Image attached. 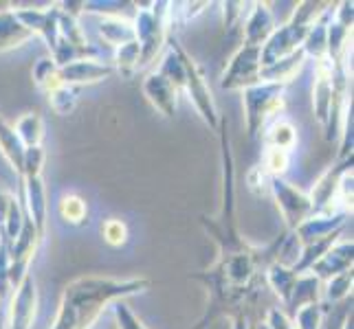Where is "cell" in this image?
Instances as JSON below:
<instances>
[{"label": "cell", "mask_w": 354, "mask_h": 329, "mask_svg": "<svg viewBox=\"0 0 354 329\" xmlns=\"http://www.w3.org/2000/svg\"><path fill=\"white\" fill-rule=\"evenodd\" d=\"M33 81L40 90L46 94L57 90L59 86H64L62 79H59V66L53 62L51 57H42L38 59V64L33 66Z\"/></svg>", "instance_id": "28"}, {"label": "cell", "mask_w": 354, "mask_h": 329, "mask_svg": "<svg viewBox=\"0 0 354 329\" xmlns=\"http://www.w3.org/2000/svg\"><path fill=\"white\" fill-rule=\"evenodd\" d=\"M352 169V156L341 161L339 165L330 167L328 172L315 182V187L310 189L308 198L313 206V215H337L346 213L339 204V182L344 178L346 172ZM348 215V213H346Z\"/></svg>", "instance_id": "8"}, {"label": "cell", "mask_w": 354, "mask_h": 329, "mask_svg": "<svg viewBox=\"0 0 354 329\" xmlns=\"http://www.w3.org/2000/svg\"><path fill=\"white\" fill-rule=\"evenodd\" d=\"M143 94L150 101V106L156 110L158 114H163L165 119H174L178 110V88L174 86L167 77H163L161 72L154 70L148 77L143 79Z\"/></svg>", "instance_id": "10"}, {"label": "cell", "mask_w": 354, "mask_h": 329, "mask_svg": "<svg viewBox=\"0 0 354 329\" xmlns=\"http://www.w3.org/2000/svg\"><path fill=\"white\" fill-rule=\"evenodd\" d=\"M346 213H337V215H310L306 222L299 224L295 228V235L299 239L301 246H308L313 241H319L328 235L337 233V230H344L346 222H348Z\"/></svg>", "instance_id": "15"}, {"label": "cell", "mask_w": 354, "mask_h": 329, "mask_svg": "<svg viewBox=\"0 0 354 329\" xmlns=\"http://www.w3.org/2000/svg\"><path fill=\"white\" fill-rule=\"evenodd\" d=\"M3 308H7V303H0V310H3Z\"/></svg>", "instance_id": "45"}, {"label": "cell", "mask_w": 354, "mask_h": 329, "mask_svg": "<svg viewBox=\"0 0 354 329\" xmlns=\"http://www.w3.org/2000/svg\"><path fill=\"white\" fill-rule=\"evenodd\" d=\"M139 57H141V48H139L137 40L117 46L115 62H113L115 72H119V75H124V77H132L134 72L139 70Z\"/></svg>", "instance_id": "29"}, {"label": "cell", "mask_w": 354, "mask_h": 329, "mask_svg": "<svg viewBox=\"0 0 354 329\" xmlns=\"http://www.w3.org/2000/svg\"><path fill=\"white\" fill-rule=\"evenodd\" d=\"M333 62L328 57L315 62V83H313V110L319 126L326 128L333 108Z\"/></svg>", "instance_id": "13"}, {"label": "cell", "mask_w": 354, "mask_h": 329, "mask_svg": "<svg viewBox=\"0 0 354 329\" xmlns=\"http://www.w3.org/2000/svg\"><path fill=\"white\" fill-rule=\"evenodd\" d=\"M304 62H306V53L301 51H295L290 53L288 57L279 59V62L271 64V66H262V72H260V81H268V83H282V86H286V83L290 79L297 77V72L301 70Z\"/></svg>", "instance_id": "19"}, {"label": "cell", "mask_w": 354, "mask_h": 329, "mask_svg": "<svg viewBox=\"0 0 354 329\" xmlns=\"http://www.w3.org/2000/svg\"><path fill=\"white\" fill-rule=\"evenodd\" d=\"M31 38L33 33L16 18L14 9L0 11V53L27 44Z\"/></svg>", "instance_id": "18"}, {"label": "cell", "mask_w": 354, "mask_h": 329, "mask_svg": "<svg viewBox=\"0 0 354 329\" xmlns=\"http://www.w3.org/2000/svg\"><path fill=\"white\" fill-rule=\"evenodd\" d=\"M223 14H225V29H234L236 24L244 18V11L249 5L244 3H223Z\"/></svg>", "instance_id": "37"}, {"label": "cell", "mask_w": 354, "mask_h": 329, "mask_svg": "<svg viewBox=\"0 0 354 329\" xmlns=\"http://www.w3.org/2000/svg\"><path fill=\"white\" fill-rule=\"evenodd\" d=\"M324 290H322V306L324 308H333V306H339V303H344L346 299L352 297V283H354V275L352 270H346L341 272L333 279H328L324 281Z\"/></svg>", "instance_id": "25"}, {"label": "cell", "mask_w": 354, "mask_h": 329, "mask_svg": "<svg viewBox=\"0 0 354 329\" xmlns=\"http://www.w3.org/2000/svg\"><path fill=\"white\" fill-rule=\"evenodd\" d=\"M113 312H115L117 329H145V325L137 319V314L130 310L126 301L113 303Z\"/></svg>", "instance_id": "35"}, {"label": "cell", "mask_w": 354, "mask_h": 329, "mask_svg": "<svg viewBox=\"0 0 354 329\" xmlns=\"http://www.w3.org/2000/svg\"><path fill=\"white\" fill-rule=\"evenodd\" d=\"M46 99H48V106H51V110H53L55 114L66 117L77 106V90L71 88V86H59L57 90L48 92Z\"/></svg>", "instance_id": "30"}, {"label": "cell", "mask_w": 354, "mask_h": 329, "mask_svg": "<svg viewBox=\"0 0 354 329\" xmlns=\"http://www.w3.org/2000/svg\"><path fill=\"white\" fill-rule=\"evenodd\" d=\"M264 323L271 327V329H295V325H292V321H290V316H286L279 308H271V310H268Z\"/></svg>", "instance_id": "38"}, {"label": "cell", "mask_w": 354, "mask_h": 329, "mask_svg": "<svg viewBox=\"0 0 354 329\" xmlns=\"http://www.w3.org/2000/svg\"><path fill=\"white\" fill-rule=\"evenodd\" d=\"M354 261V243L352 239H339L335 246L328 250L319 261H315L310 268V275H315L319 281H328L346 270H352Z\"/></svg>", "instance_id": "14"}, {"label": "cell", "mask_w": 354, "mask_h": 329, "mask_svg": "<svg viewBox=\"0 0 354 329\" xmlns=\"http://www.w3.org/2000/svg\"><path fill=\"white\" fill-rule=\"evenodd\" d=\"M102 237H104V241L108 243V246H113V248L124 246V243L128 241L126 222H124V219H119V217L106 219V222L102 224Z\"/></svg>", "instance_id": "33"}, {"label": "cell", "mask_w": 354, "mask_h": 329, "mask_svg": "<svg viewBox=\"0 0 354 329\" xmlns=\"http://www.w3.org/2000/svg\"><path fill=\"white\" fill-rule=\"evenodd\" d=\"M324 314H326V308L322 303H313V306H306L297 310L292 314V325L295 329H322V323H324Z\"/></svg>", "instance_id": "31"}, {"label": "cell", "mask_w": 354, "mask_h": 329, "mask_svg": "<svg viewBox=\"0 0 354 329\" xmlns=\"http://www.w3.org/2000/svg\"><path fill=\"white\" fill-rule=\"evenodd\" d=\"M275 29L273 11L266 3H253L247 20H244V44L262 46Z\"/></svg>", "instance_id": "16"}, {"label": "cell", "mask_w": 354, "mask_h": 329, "mask_svg": "<svg viewBox=\"0 0 354 329\" xmlns=\"http://www.w3.org/2000/svg\"><path fill=\"white\" fill-rule=\"evenodd\" d=\"M113 75H115L113 64H104L95 57L77 59V62H71L59 68V79H62L64 86H71V88L111 79Z\"/></svg>", "instance_id": "12"}, {"label": "cell", "mask_w": 354, "mask_h": 329, "mask_svg": "<svg viewBox=\"0 0 354 329\" xmlns=\"http://www.w3.org/2000/svg\"><path fill=\"white\" fill-rule=\"evenodd\" d=\"M260 48L262 46H249V44H242L238 48L234 57L229 59V64L221 77L223 90H244L260 81V72H262Z\"/></svg>", "instance_id": "7"}, {"label": "cell", "mask_w": 354, "mask_h": 329, "mask_svg": "<svg viewBox=\"0 0 354 329\" xmlns=\"http://www.w3.org/2000/svg\"><path fill=\"white\" fill-rule=\"evenodd\" d=\"M231 329H251V316L249 314H236L234 316V327Z\"/></svg>", "instance_id": "40"}, {"label": "cell", "mask_w": 354, "mask_h": 329, "mask_svg": "<svg viewBox=\"0 0 354 329\" xmlns=\"http://www.w3.org/2000/svg\"><path fill=\"white\" fill-rule=\"evenodd\" d=\"M0 329H7V308L0 310Z\"/></svg>", "instance_id": "41"}, {"label": "cell", "mask_w": 354, "mask_h": 329, "mask_svg": "<svg viewBox=\"0 0 354 329\" xmlns=\"http://www.w3.org/2000/svg\"><path fill=\"white\" fill-rule=\"evenodd\" d=\"M268 180H271V178H268L264 169L258 165V167H253L249 172L247 185H249V189L255 193V196H266V193H268Z\"/></svg>", "instance_id": "36"}, {"label": "cell", "mask_w": 354, "mask_h": 329, "mask_svg": "<svg viewBox=\"0 0 354 329\" xmlns=\"http://www.w3.org/2000/svg\"><path fill=\"white\" fill-rule=\"evenodd\" d=\"M14 193H9L7 189H3L0 187V226H3V222H5V217H7V211H9V206H11V202H14Z\"/></svg>", "instance_id": "39"}, {"label": "cell", "mask_w": 354, "mask_h": 329, "mask_svg": "<svg viewBox=\"0 0 354 329\" xmlns=\"http://www.w3.org/2000/svg\"><path fill=\"white\" fill-rule=\"evenodd\" d=\"M0 152L7 158L11 169H14L18 176H22V163H24V152H27V148H24L22 141L18 139V134L14 132V126H9L3 117H0Z\"/></svg>", "instance_id": "21"}, {"label": "cell", "mask_w": 354, "mask_h": 329, "mask_svg": "<svg viewBox=\"0 0 354 329\" xmlns=\"http://www.w3.org/2000/svg\"><path fill=\"white\" fill-rule=\"evenodd\" d=\"M167 42H169V48H172V51L178 55L180 64H183V72H185V79H183V90L187 92L192 106L196 108V112L205 121V126L209 128L212 132H218V128H221V117H218L214 94H212L209 83H207V79H205L203 68L194 62L192 55L185 51V48H183V44L178 42L176 35L169 33Z\"/></svg>", "instance_id": "3"}, {"label": "cell", "mask_w": 354, "mask_h": 329, "mask_svg": "<svg viewBox=\"0 0 354 329\" xmlns=\"http://www.w3.org/2000/svg\"><path fill=\"white\" fill-rule=\"evenodd\" d=\"M57 215L64 224L82 226L88 219V202L77 193H66L57 202Z\"/></svg>", "instance_id": "26"}, {"label": "cell", "mask_w": 354, "mask_h": 329, "mask_svg": "<svg viewBox=\"0 0 354 329\" xmlns=\"http://www.w3.org/2000/svg\"><path fill=\"white\" fill-rule=\"evenodd\" d=\"M341 329H354V323H352V312L346 316V321H344V325H341Z\"/></svg>", "instance_id": "42"}, {"label": "cell", "mask_w": 354, "mask_h": 329, "mask_svg": "<svg viewBox=\"0 0 354 329\" xmlns=\"http://www.w3.org/2000/svg\"><path fill=\"white\" fill-rule=\"evenodd\" d=\"M14 132L18 134V139L22 141L24 148H40L44 139V119L38 112H29L16 121Z\"/></svg>", "instance_id": "27"}, {"label": "cell", "mask_w": 354, "mask_h": 329, "mask_svg": "<svg viewBox=\"0 0 354 329\" xmlns=\"http://www.w3.org/2000/svg\"><path fill=\"white\" fill-rule=\"evenodd\" d=\"M7 9H11L9 3H0V11H7Z\"/></svg>", "instance_id": "44"}, {"label": "cell", "mask_w": 354, "mask_h": 329, "mask_svg": "<svg viewBox=\"0 0 354 329\" xmlns=\"http://www.w3.org/2000/svg\"><path fill=\"white\" fill-rule=\"evenodd\" d=\"M268 193L273 196L279 213L284 217L286 230H295L313 215V206L308 193L292 187L284 178H271L268 180Z\"/></svg>", "instance_id": "6"}, {"label": "cell", "mask_w": 354, "mask_h": 329, "mask_svg": "<svg viewBox=\"0 0 354 329\" xmlns=\"http://www.w3.org/2000/svg\"><path fill=\"white\" fill-rule=\"evenodd\" d=\"M350 312H352V297L346 299L344 303H339V306L326 308L322 329H341V325H344L346 316H348Z\"/></svg>", "instance_id": "34"}, {"label": "cell", "mask_w": 354, "mask_h": 329, "mask_svg": "<svg viewBox=\"0 0 354 329\" xmlns=\"http://www.w3.org/2000/svg\"><path fill=\"white\" fill-rule=\"evenodd\" d=\"M333 11H335V5L330 3L324 9V14L315 20V24L306 35V40L301 44V51L306 53V57H313L315 62L317 59L328 57V24H330Z\"/></svg>", "instance_id": "17"}, {"label": "cell", "mask_w": 354, "mask_h": 329, "mask_svg": "<svg viewBox=\"0 0 354 329\" xmlns=\"http://www.w3.org/2000/svg\"><path fill=\"white\" fill-rule=\"evenodd\" d=\"M255 329H271V327H268V325H266L264 321H260L258 325H255Z\"/></svg>", "instance_id": "43"}, {"label": "cell", "mask_w": 354, "mask_h": 329, "mask_svg": "<svg viewBox=\"0 0 354 329\" xmlns=\"http://www.w3.org/2000/svg\"><path fill=\"white\" fill-rule=\"evenodd\" d=\"M22 187H24V213L29 215L33 222L35 230H38L40 239L46 233V187H44V178L42 174H27L22 176Z\"/></svg>", "instance_id": "11"}, {"label": "cell", "mask_w": 354, "mask_h": 329, "mask_svg": "<svg viewBox=\"0 0 354 329\" xmlns=\"http://www.w3.org/2000/svg\"><path fill=\"white\" fill-rule=\"evenodd\" d=\"M288 165H290V152L264 150V161L260 167L264 169L268 178H284Z\"/></svg>", "instance_id": "32"}, {"label": "cell", "mask_w": 354, "mask_h": 329, "mask_svg": "<svg viewBox=\"0 0 354 329\" xmlns=\"http://www.w3.org/2000/svg\"><path fill=\"white\" fill-rule=\"evenodd\" d=\"M264 281L279 297V301H282L286 308L290 301V295H292V288H295V281H297V275L292 272V268L279 266V263H268L264 270Z\"/></svg>", "instance_id": "22"}, {"label": "cell", "mask_w": 354, "mask_h": 329, "mask_svg": "<svg viewBox=\"0 0 354 329\" xmlns=\"http://www.w3.org/2000/svg\"><path fill=\"white\" fill-rule=\"evenodd\" d=\"M322 290H324V281H319L315 275L306 272V275H297L295 288H292V295L288 301V310L290 314H295L297 310L313 306V303H322Z\"/></svg>", "instance_id": "20"}, {"label": "cell", "mask_w": 354, "mask_h": 329, "mask_svg": "<svg viewBox=\"0 0 354 329\" xmlns=\"http://www.w3.org/2000/svg\"><path fill=\"white\" fill-rule=\"evenodd\" d=\"M35 312H38V288H35L33 275L29 272L14 288V297L7 306V329H31L35 323Z\"/></svg>", "instance_id": "9"}, {"label": "cell", "mask_w": 354, "mask_h": 329, "mask_svg": "<svg viewBox=\"0 0 354 329\" xmlns=\"http://www.w3.org/2000/svg\"><path fill=\"white\" fill-rule=\"evenodd\" d=\"M172 3H154L150 9H139L132 20L134 40L141 48L139 70L154 62V57L161 53L163 44L167 42L169 27H172V16H169Z\"/></svg>", "instance_id": "4"}, {"label": "cell", "mask_w": 354, "mask_h": 329, "mask_svg": "<svg viewBox=\"0 0 354 329\" xmlns=\"http://www.w3.org/2000/svg\"><path fill=\"white\" fill-rule=\"evenodd\" d=\"M297 143V130L286 119H275L268 130L264 132V145L266 150H282L290 152Z\"/></svg>", "instance_id": "24"}, {"label": "cell", "mask_w": 354, "mask_h": 329, "mask_svg": "<svg viewBox=\"0 0 354 329\" xmlns=\"http://www.w3.org/2000/svg\"><path fill=\"white\" fill-rule=\"evenodd\" d=\"M330 3H315V0L299 3L295 7V11H292V16L284 24L275 27L273 33L268 35V40L262 44V48H260L262 66H271V64L279 62V59L288 57L290 53L299 51L310 27L315 24V20L324 14V9Z\"/></svg>", "instance_id": "2"}, {"label": "cell", "mask_w": 354, "mask_h": 329, "mask_svg": "<svg viewBox=\"0 0 354 329\" xmlns=\"http://www.w3.org/2000/svg\"><path fill=\"white\" fill-rule=\"evenodd\" d=\"M284 90L282 83L258 81L255 86L242 90V106H244V121H247L249 137H260L266 128L268 119L275 117L284 108Z\"/></svg>", "instance_id": "5"}, {"label": "cell", "mask_w": 354, "mask_h": 329, "mask_svg": "<svg viewBox=\"0 0 354 329\" xmlns=\"http://www.w3.org/2000/svg\"><path fill=\"white\" fill-rule=\"evenodd\" d=\"M97 31H100L104 42H108V44L115 46V48L134 40V27H132V22L126 20V18H121V16H104L100 20V27H97Z\"/></svg>", "instance_id": "23"}, {"label": "cell", "mask_w": 354, "mask_h": 329, "mask_svg": "<svg viewBox=\"0 0 354 329\" xmlns=\"http://www.w3.org/2000/svg\"><path fill=\"white\" fill-rule=\"evenodd\" d=\"M152 286L150 279L132 277H77L62 290L57 314L51 329H93L102 319L108 306L117 301H126L128 297H137L148 292Z\"/></svg>", "instance_id": "1"}]
</instances>
